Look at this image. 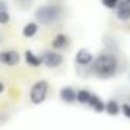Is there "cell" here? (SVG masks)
I'll list each match as a JSON object with an SVG mask.
<instances>
[{
  "instance_id": "6da1fadb",
  "label": "cell",
  "mask_w": 130,
  "mask_h": 130,
  "mask_svg": "<svg viewBox=\"0 0 130 130\" xmlns=\"http://www.w3.org/2000/svg\"><path fill=\"white\" fill-rule=\"evenodd\" d=\"M92 73L100 79H110L118 73V58L110 52H103L92 61Z\"/></svg>"
},
{
  "instance_id": "7a4b0ae2",
  "label": "cell",
  "mask_w": 130,
  "mask_h": 130,
  "mask_svg": "<svg viewBox=\"0 0 130 130\" xmlns=\"http://www.w3.org/2000/svg\"><path fill=\"white\" fill-rule=\"evenodd\" d=\"M62 15V9L58 5L48 3V5H41L36 8L35 11V20L36 23L42 24V26H50L53 23H56Z\"/></svg>"
},
{
  "instance_id": "3957f363",
  "label": "cell",
  "mask_w": 130,
  "mask_h": 130,
  "mask_svg": "<svg viewBox=\"0 0 130 130\" xmlns=\"http://www.w3.org/2000/svg\"><path fill=\"white\" fill-rule=\"evenodd\" d=\"M48 94V83L47 80H38L35 82L30 88V92H29V98L33 104H41L45 101Z\"/></svg>"
},
{
  "instance_id": "277c9868",
  "label": "cell",
  "mask_w": 130,
  "mask_h": 130,
  "mask_svg": "<svg viewBox=\"0 0 130 130\" xmlns=\"http://www.w3.org/2000/svg\"><path fill=\"white\" fill-rule=\"evenodd\" d=\"M39 58H41V62L47 68H56V67H59L64 62V56L59 52L53 50V48L52 50H44Z\"/></svg>"
},
{
  "instance_id": "5b68a950",
  "label": "cell",
  "mask_w": 130,
  "mask_h": 130,
  "mask_svg": "<svg viewBox=\"0 0 130 130\" xmlns=\"http://www.w3.org/2000/svg\"><path fill=\"white\" fill-rule=\"evenodd\" d=\"M20 62V53L17 50H2L0 52V64L14 67Z\"/></svg>"
},
{
  "instance_id": "8992f818",
  "label": "cell",
  "mask_w": 130,
  "mask_h": 130,
  "mask_svg": "<svg viewBox=\"0 0 130 130\" xmlns=\"http://www.w3.org/2000/svg\"><path fill=\"white\" fill-rule=\"evenodd\" d=\"M115 15L120 21H129L130 20V3H127L126 0H120L117 8H115Z\"/></svg>"
},
{
  "instance_id": "52a82bcc",
  "label": "cell",
  "mask_w": 130,
  "mask_h": 130,
  "mask_svg": "<svg viewBox=\"0 0 130 130\" xmlns=\"http://www.w3.org/2000/svg\"><path fill=\"white\" fill-rule=\"evenodd\" d=\"M94 61V55L86 50V48H80L77 53H76V64L77 65H82V67H88V65L92 64Z\"/></svg>"
},
{
  "instance_id": "ba28073f",
  "label": "cell",
  "mask_w": 130,
  "mask_h": 130,
  "mask_svg": "<svg viewBox=\"0 0 130 130\" xmlns=\"http://www.w3.org/2000/svg\"><path fill=\"white\" fill-rule=\"evenodd\" d=\"M68 45H70V38H68V35H65V33H58V35L53 38V41H52L53 50H64Z\"/></svg>"
},
{
  "instance_id": "9c48e42d",
  "label": "cell",
  "mask_w": 130,
  "mask_h": 130,
  "mask_svg": "<svg viewBox=\"0 0 130 130\" xmlns=\"http://www.w3.org/2000/svg\"><path fill=\"white\" fill-rule=\"evenodd\" d=\"M59 97L65 103H74L76 101V89L71 86H64L59 91Z\"/></svg>"
},
{
  "instance_id": "30bf717a",
  "label": "cell",
  "mask_w": 130,
  "mask_h": 130,
  "mask_svg": "<svg viewBox=\"0 0 130 130\" xmlns=\"http://www.w3.org/2000/svg\"><path fill=\"white\" fill-rule=\"evenodd\" d=\"M88 106L92 107V109H94L95 112H98V113L104 112V101L98 97V95H95V94H91V97L88 100Z\"/></svg>"
},
{
  "instance_id": "8fae6325",
  "label": "cell",
  "mask_w": 130,
  "mask_h": 130,
  "mask_svg": "<svg viewBox=\"0 0 130 130\" xmlns=\"http://www.w3.org/2000/svg\"><path fill=\"white\" fill-rule=\"evenodd\" d=\"M24 61H26V64L29 65V67H33V68H36V67H39V65L42 64L41 58L38 55H35L32 50H26L24 52Z\"/></svg>"
},
{
  "instance_id": "7c38bea8",
  "label": "cell",
  "mask_w": 130,
  "mask_h": 130,
  "mask_svg": "<svg viewBox=\"0 0 130 130\" xmlns=\"http://www.w3.org/2000/svg\"><path fill=\"white\" fill-rule=\"evenodd\" d=\"M38 30H39V24L36 21H29L23 27V36L24 38H33L38 33Z\"/></svg>"
},
{
  "instance_id": "4fadbf2b",
  "label": "cell",
  "mask_w": 130,
  "mask_h": 130,
  "mask_svg": "<svg viewBox=\"0 0 130 130\" xmlns=\"http://www.w3.org/2000/svg\"><path fill=\"white\" fill-rule=\"evenodd\" d=\"M104 112H107L109 115H118L121 112V104L117 100H109L107 103H104Z\"/></svg>"
},
{
  "instance_id": "5bb4252c",
  "label": "cell",
  "mask_w": 130,
  "mask_h": 130,
  "mask_svg": "<svg viewBox=\"0 0 130 130\" xmlns=\"http://www.w3.org/2000/svg\"><path fill=\"white\" fill-rule=\"evenodd\" d=\"M92 92H89L88 89H79L76 91V100L80 103V104H88V100L91 97Z\"/></svg>"
},
{
  "instance_id": "9a60e30c",
  "label": "cell",
  "mask_w": 130,
  "mask_h": 130,
  "mask_svg": "<svg viewBox=\"0 0 130 130\" xmlns=\"http://www.w3.org/2000/svg\"><path fill=\"white\" fill-rule=\"evenodd\" d=\"M9 21H11V14H9V11H2V12H0V24H2V26H6Z\"/></svg>"
},
{
  "instance_id": "2e32d148",
  "label": "cell",
  "mask_w": 130,
  "mask_h": 130,
  "mask_svg": "<svg viewBox=\"0 0 130 130\" xmlns=\"http://www.w3.org/2000/svg\"><path fill=\"white\" fill-rule=\"evenodd\" d=\"M118 2L120 0H101V5L106 8V9H115L117 8V5H118Z\"/></svg>"
},
{
  "instance_id": "e0dca14e",
  "label": "cell",
  "mask_w": 130,
  "mask_h": 130,
  "mask_svg": "<svg viewBox=\"0 0 130 130\" xmlns=\"http://www.w3.org/2000/svg\"><path fill=\"white\" fill-rule=\"evenodd\" d=\"M121 112L124 113V117L130 118V103H124V104L121 106Z\"/></svg>"
},
{
  "instance_id": "ac0fdd59",
  "label": "cell",
  "mask_w": 130,
  "mask_h": 130,
  "mask_svg": "<svg viewBox=\"0 0 130 130\" xmlns=\"http://www.w3.org/2000/svg\"><path fill=\"white\" fill-rule=\"evenodd\" d=\"M2 11H8V3L5 0H0V12Z\"/></svg>"
},
{
  "instance_id": "d6986e66",
  "label": "cell",
  "mask_w": 130,
  "mask_h": 130,
  "mask_svg": "<svg viewBox=\"0 0 130 130\" xmlns=\"http://www.w3.org/2000/svg\"><path fill=\"white\" fill-rule=\"evenodd\" d=\"M17 2H18L21 6H27V5H30V3H32L33 0H17Z\"/></svg>"
},
{
  "instance_id": "ffe728a7",
  "label": "cell",
  "mask_w": 130,
  "mask_h": 130,
  "mask_svg": "<svg viewBox=\"0 0 130 130\" xmlns=\"http://www.w3.org/2000/svg\"><path fill=\"white\" fill-rule=\"evenodd\" d=\"M3 91H5V83H3V82H0V94H2Z\"/></svg>"
},
{
  "instance_id": "44dd1931",
  "label": "cell",
  "mask_w": 130,
  "mask_h": 130,
  "mask_svg": "<svg viewBox=\"0 0 130 130\" xmlns=\"http://www.w3.org/2000/svg\"><path fill=\"white\" fill-rule=\"evenodd\" d=\"M126 2H127V3H130V0H126Z\"/></svg>"
}]
</instances>
